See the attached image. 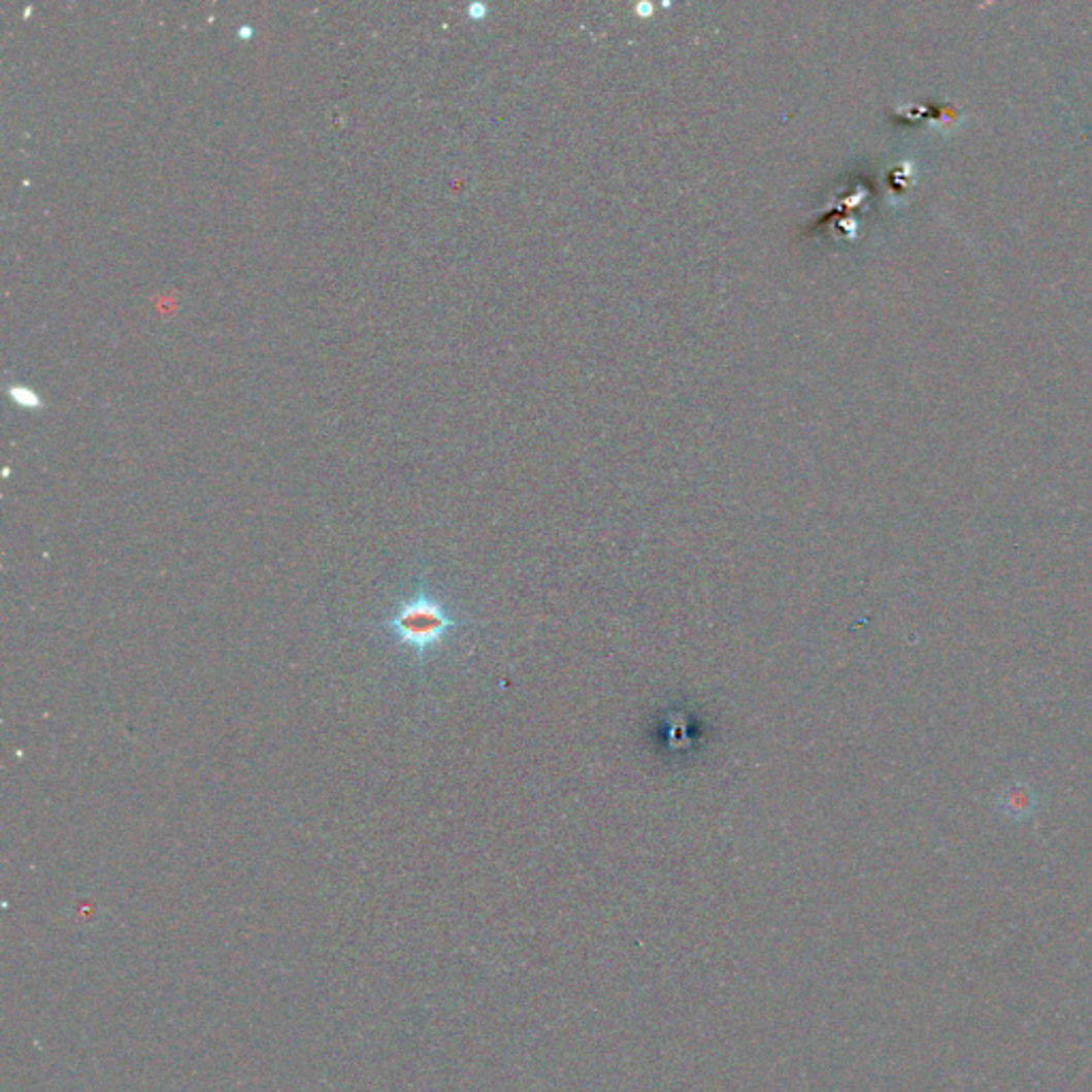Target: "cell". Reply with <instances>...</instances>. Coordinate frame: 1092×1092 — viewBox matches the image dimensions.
Masks as SVG:
<instances>
[{"label":"cell","instance_id":"1","mask_svg":"<svg viewBox=\"0 0 1092 1092\" xmlns=\"http://www.w3.org/2000/svg\"><path fill=\"white\" fill-rule=\"evenodd\" d=\"M470 626L472 621L461 617L438 591L429 587L427 576H421L412 594L401 598L395 608L378 621L376 630L423 666L444 649L455 632Z\"/></svg>","mask_w":1092,"mask_h":1092}]
</instances>
